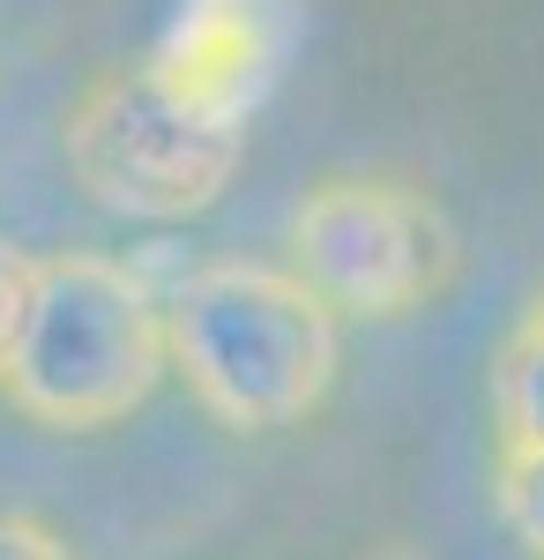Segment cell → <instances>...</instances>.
<instances>
[{
	"label": "cell",
	"instance_id": "cell-1",
	"mask_svg": "<svg viewBox=\"0 0 544 560\" xmlns=\"http://www.w3.org/2000/svg\"><path fill=\"white\" fill-rule=\"evenodd\" d=\"M165 322L172 366L232 433L298 427L335 382V306L298 269L210 261L165 300Z\"/></svg>",
	"mask_w": 544,
	"mask_h": 560
},
{
	"label": "cell",
	"instance_id": "cell-2",
	"mask_svg": "<svg viewBox=\"0 0 544 560\" xmlns=\"http://www.w3.org/2000/svg\"><path fill=\"white\" fill-rule=\"evenodd\" d=\"M172 366L165 300L113 255H45L31 329L0 374V396L52 433L120 427Z\"/></svg>",
	"mask_w": 544,
	"mask_h": 560
},
{
	"label": "cell",
	"instance_id": "cell-3",
	"mask_svg": "<svg viewBox=\"0 0 544 560\" xmlns=\"http://www.w3.org/2000/svg\"><path fill=\"white\" fill-rule=\"evenodd\" d=\"M60 150L97 210L172 224V217H202L232 187L247 120L179 90L157 60H127L83 83L60 128Z\"/></svg>",
	"mask_w": 544,
	"mask_h": 560
},
{
	"label": "cell",
	"instance_id": "cell-4",
	"mask_svg": "<svg viewBox=\"0 0 544 560\" xmlns=\"http://www.w3.org/2000/svg\"><path fill=\"white\" fill-rule=\"evenodd\" d=\"M292 269L358 322H395L425 306L456 269V232L440 202L388 173H335L292 210Z\"/></svg>",
	"mask_w": 544,
	"mask_h": 560
},
{
	"label": "cell",
	"instance_id": "cell-5",
	"mask_svg": "<svg viewBox=\"0 0 544 560\" xmlns=\"http://www.w3.org/2000/svg\"><path fill=\"white\" fill-rule=\"evenodd\" d=\"M292 8L298 0H187L150 60L202 105L247 120L253 97L276 83V60L292 52Z\"/></svg>",
	"mask_w": 544,
	"mask_h": 560
},
{
	"label": "cell",
	"instance_id": "cell-6",
	"mask_svg": "<svg viewBox=\"0 0 544 560\" xmlns=\"http://www.w3.org/2000/svg\"><path fill=\"white\" fill-rule=\"evenodd\" d=\"M493 448H544V292L493 359Z\"/></svg>",
	"mask_w": 544,
	"mask_h": 560
},
{
	"label": "cell",
	"instance_id": "cell-7",
	"mask_svg": "<svg viewBox=\"0 0 544 560\" xmlns=\"http://www.w3.org/2000/svg\"><path fill=\"white\" fill-rule=\"evenodd\" d=\"M493 501L507 530L544 560V448H493Z\"/></svg>",
	"mask_w": 544,
	"mask_h": 560
},
{
	"label": "cell",
	"instance_id": "cell-8",
	"mask_svg": "<svg viewBox=\"0 0 544 560\" xmlns=\"http://www.w3.org/2000/svg\"><path fill=\"white\" fill-rule=\"evenodd\" d=\"M38 277H45V261H38V255H23V247H8V240H0V374H8V359H15L23 329H31Z\"/></svg>",
	"mask_w": 544,
	"mask_h": 560
},
{
	"label": "cell",
	"instance_id": "cell-9",
	"mask_svg": "<svg viewBox=\"0 0 544 560\" xmlns=\"http://www.w3.org/2000/svg\"><path fill=\"white\" fill-rule=\"evenodd\" d=\"M0 560H75V553L38 516H0Z\"/></svg>",
	"mask_w": 544,
	"mask_h": 560
},
{
	"label": "cell",
	"instance_id": "cell-10",
	"mask_svg": "<svg viewBox=\"0 0 544 560\" xmlns=\"http://www.w3.org/2000/svg\"><path fill=\"white\" fill-rule=\"evenodd\" d=\"M366 560H418V553H403V546H380V553H366Z\"/></svg>",
	"mask_w": 544,
	"mask_h": 560
}]
</instances>
